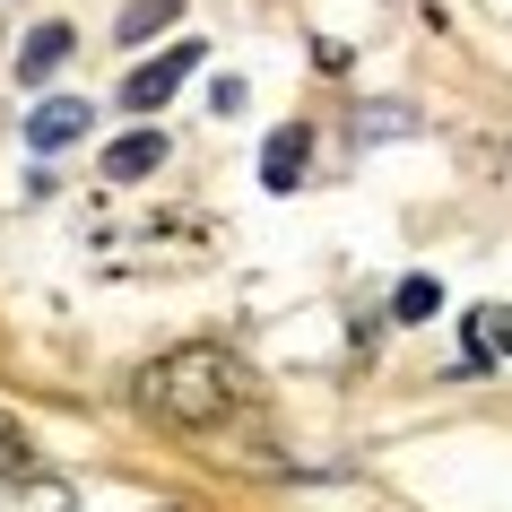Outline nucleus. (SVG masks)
Wrapping results in <instances>:
<instances>
[{
	"label": "nucleus",
	"mask_w": 512,
	"mask_h": 512,
	"mask_svg": "<svg viewBox=\"0 0 512 512\" xmlns=\"http://www.w3.org/2000/svg\"><path fill=\"white\" fill-rule=\"evenodd\" d=\"M131 391L157 426H183V434H209V426H226V417L252 408V382H243V365L226 348H174L157 365H139Z\"/></svg>",
	"instance_id": "nucleus-1"
},
{
	"label": "nucleus",
	"mask_w": 512,
	"mask_h": 512,
	"mask_svg": "<svg viewBox=\"0 0 512 512\" xmlns=\"http://www.w3.org/2000/svg\"><path fill=\"white\" fill-rule=\"evenodd\" d=\"M70 53H79V35L61 27V18H44V27L27 35V53H18V79H27V87H35V79H53V70H61Z\"/></svg>",
	"instance_id": "nucleus-6"
},
{
	"label": "nucleus",
	"mask_w": 512,
	"mask_h": 512,
	"mask_svg": "<svg viewBox=\"0 0 512 512\" xmlns=\"http://www.w3.org/2000/svg\"><path fill=\"white\" fill-rule=\"evenodd\" d=\"M304 165H313V131H304V122H278L270 148H261V191H296Z\"/></svg>",
	"instance_id": "nucleus-3"
},
{
	"label": "nucleus",
	"mask_w": 512,
	"mask_h": 512,
	"mask_svg": "<svg viewBox=\"0 0 512 512\" xmlns=\"http://www.w3.org/2000/svg\"><path fill=\"white\" fill-rule=\"evenodd\" d=\"M70 139H87V105L79 96H53V105L27 113V148L35 157H53V148H70Z\"/></svg>",
	"instance_id": "nucleus-4"
},
{
	"label": "nucleus",
	"mask_w": 512,
	"mask_h": 512,
	"mask_svg": "<svg viewBox=\"0 0 512 512\" xmlns=\"http://www.w3.org/2000/svg\"><path fill=\"white\" fill-rule=\"evenodd\" d=\"M165 512H174V504H165Z\"/></svg>",
	"instance_id": "nucleus-12"
},
{
	"label": "nucleus",
	"mask_w": 512,
	"mask_h": 512,
	"mask_svg": "<svg viewBox=\"0 0 512 512\" xmlns=\"http://www.w3.org/2000/svg\"><path fill=\"white\" fill-rule=\"evenodd\" d=\"M174 18H183V0H131V9L113 18V35H122V44H148V35L174 27Z\"/></svg>",
	"instance_id": "nucleus-8"
},
{
	"label": "nucleus",
	"mask_w": 512,
	"mask_h": 512,
	"mask_svg": "<svg viewBox=\"0 0 512 512\" xmlns=\"http://www.w3.org/2000/svg\"><path fill=\"white\" fill-rule=\"evenodd\" d=\"M9 478H35V443H27V426L0 408V486H9Z\"/></svg>",
	"instance_id": "nucleus-10"
},
{
	"label": "nucleus",
	"mask_w": 512,
	"mask_h": 512,
	"mask_svg": "<svg viewBox=\"0 0 512 512\" xmlns=\"http://www.w3.org/2000/svg\"><path fill=\"white\" fill-rule=\"evenodd\" d=\"M0 512H79V495L35 469V478H9V486H0Z\"/></svg>",
	"instance_id": "nucleus-7"
},
{
	"label": "nucleus",
	"mask_w": 512,
	"mask_h": 512,
	"mask_svg": "<svg viewBox=\"0 0 512 512\" xmlns=\"http://www.w3.org/2000/svg\"><path fill=\"white\" fill-rule=\"evenodd\" d=\"M157 165H165V131H122L105 148V183H148Z\"/></svg>",
	"instance_id": "nucleus-5"
},
{
	"label": "nucleus",
	"mask_w": 512,
	"mask_h": 512,
	"mask_svg": "<svg viewBox=\"0 0 512 512\" xmlns=\"http://www.w3.org/2000/svg\"><path fill=\"white\" fill-rule=\"evenodd\" d=\"M191 70H200V44H165L157 61H139L131 79H122V113H157L165 96L191 79Z\"/></svg>",
	"instance_id": "nucleus-2"
},
{
	"label": "nucleus",
	"mask_w": 512,
	"mask_h": 512,
	"mask_svg": "<svg viewBox=\"0 0 512 512\" xmlns=\"http://www.w3.org/2000/svg\"><path fill=\"white\" fill-rule=\"evenodd\" d=\"M486 322H495V348L512 356V313H486Z\"/></svg>",
	"instance_id": "nucleus-11"
},
{
	"label": "nucleus",
	"mask_w": 512,
	"mask_h": 512,
	"mask_svg": "<svg viewBox=\"0 0 512 512\" xmlns=\"http://www.w3.org/2000/svg\"><path fill=\"white\" fill-rule=\"evenodd\" d=\"M434 313H443V287L434 278H400L391 287V322H434Z\"/></svg>",
	"instance_id": "nucleus-9"
}]
</instances>
